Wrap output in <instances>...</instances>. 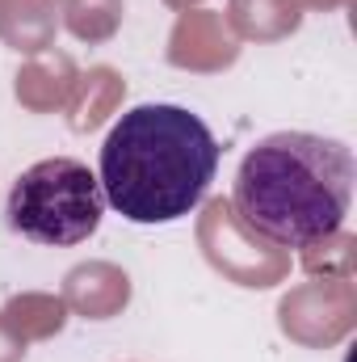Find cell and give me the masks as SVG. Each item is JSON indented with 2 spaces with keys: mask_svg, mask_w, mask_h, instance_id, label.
Segmentation results:
<instances>
[{
  "mask_svg": "<svg viewBox=\"0 0 357 362\" xmlns=\"http://www.w3.org/2000/svg\"><path fill=\"white\" fill-rule=\"evenodd\" d=\"M353 185L357 160L349 144L311 131H273L244 152L231 202L257 236L286 249H315L341 236Z\"/></svg>",
  "mask_w": 357,
  "mask_h": 362,
  "instance_id": "6da1fadb",
  "label": "cell"
},
{
  "mask_svg": "<svg viewBox=\"0 0 357 362\" xmlns=\"http://www.w3.org/2000/svg\"><path fill=\"white\" fill-rule=\"evenodd\" d=\"M214 131L185 105L143 101L126 110L97 160L105 206L131 223H173L189 215L219 173Z\"/></svg>",
  "mask_w": 357,
  "mask_h": 362,
  "instance_id": "7a4b0ae2",
  "label": "cell"
},
{
  "mask_svg": "<svg viewBox=\"0 0 357 362\" xmlns=\"http://www.w3.org/2000/svg\"><path fill=\"white\" fill-rule=\"evenodd\" d=\"M8 228L34 245H80L101 228L105 194L101 181L76 156H47L13 181L4 202Z\"/></svg>",
  "mask_w": 357,
  "mask_h": 362,
  "instance_id": "3957f363",
  "label": "cell"
}]
</instances>
